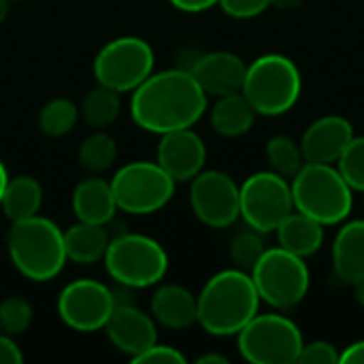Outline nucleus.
Here are the masks:
<instances>
[{
  "mask_svg": "<svg viewBox=\"0 0 364 364\" xmlns=\"http://www.w3.org/2000/svg\"><path fill=\"white\" fill-rule=\"evenodd\" d=\"M130 94L132 122L151 134L192 128L205 115L209 98L186 68L151 73Z\"/></svg>",
  "mask_w": 364,
  "mask_h": 364,
  "instance_id": "nucleus-1",
  "label": "nucleus"
},
{
  "mask_svg": "<svg viewBox=\"0 0 364 364\" xmlns=\"http://www.w3.org/2000/svg\"><path fill=\"white\" fill-rule=\"evenodd\" d=\"M260 303L252 275L237 267L226 269L209 277L196 296V324L211 337H237Z\"/></svg>",
  "mask_w": 364,
  "mask_h": 364,
  "instance_id": "nucleus-2",
  "label": "nucleus"
},
{
  "mask_svg": "<svg viewBox=\"0 0 364 364\" xmlns=\"http://www.w3.org/2000/svg\"><path fill=\"white\" fill-rule=\"evenodd\" d=\"M6 252L15 271L36 284L55 279L68 262L64 230L43 215L11 222L6 232Z\"/></svg>",
  "mask_w": 364,
  "mask_h": 364,
  "instance_id": "nucleus-3",
  "label": "nucleus"
},
{
  "mask_svg": "<svg viewBox=\"0 0 364 364\" xmlns=\"http://www.w3.org/2000/svg\"><path fill=\"white\" fill-rule=\"evenodd\" d=\"M294 209L314 218L324 228L343 224L354 207V190L335 164L305 162L290 179Z\"/></svg>",
  "mask_w": 364,
  "mask_h": 364,
  "instance_id": "nucleus-4",
  "label": "nucleus"
},
{
  "mask_svg": "<svg viewBox=\"0 0 364 364\" xmlns=\"http://www.w3.org/2000/svg\"><path fill=\"white\" fill-rule=\"evenodd\" d=\"M301 92V70L288 55L264 53L247 64L241 94L258 115L277 117L288 113L299 102Z\"/></svg>",
  "mask_w": 364,
  "mask_h": 364,
  "instance_id": "nucleus-5",
  "label": "nucleus"
},
{
  "mask_svg": "<svg viewBox=\"0 0 364 364\" xmlns=\"http://www.w3.org/2000/svg\"><path fill=\"white\" fill-rule=\"evenodd\" d=\"M102 262L109 277L126 290L154 288L168 273L166 250L147 235L126 230L111 237Z\"/></svg>",
  "mask_w": 364,
  "mask_h": 364,
  "instance_id": "nucleus-6",
  "label": "nucleus"
},
{
  "mask_svg": "<svg viewBox=\"0 0 364 364\" xmlns=\"http://www.w3.org/2000/svg\"><path fill=\"white\" fill-rule=\"evenodd\" d=\"M250 275L260 301L279 311L303 303L311 286V273L305 258L279 245L267 247Z\"/></svg>",
  "mask_w": 364,
  "mask_h": 364,
  "instance_id": "nucleus-7",
  "label": "nucleus"
},
{
  "mask_svg": "<svg viewBox=\"0 0 364 364\" xmlns=\"http://www.w3.org/2000/svg\"><path fill=\"white\" fill-rule=\"evenodd\" d=\"M177 181L154 160H134L117 168L111 190L117 211L128 215H151L164 209L175 196Z\"/></svg>",
  "mask_w": 364,
  "mask_h": 364,
  "instance_id": "nucleus-8",
  "label": "nucleus"
},
{
  "mask_svg": "<svg viewBox=\"0 0 364 364\" xmlns=\"http://www.w3.org/2000/svg\"><path fill=\"white\" fill-rule=\"evenodd\" d=\"M303 346L301 328L282 314H256L237 335L239 354L252 364L299 363Z\"/></svg>",
  "mask_w": 364,
  "mask_h": 364,
  "instance_id": "nucleus-9",
  "label": "nucleus"
},
{
  "mask_svg": "<svg viewBox=\"0 0 364 364\" xmlns=\"http://www.w3.org/2000/svg\"><path fill=\"white\" fill-rule=\"evenodd\" d=\"M156 66L154 47L139 36H117L100 47L92 70L98 85L119 94L136 90Z\"/></svg>",
  "mask_w": 364,
  "mask_h": 364,
  "instance_id": "nucleus-10",
  "label": "nucleus"
},
{
  "mask_svg": "<svg viewBox=\"0 0 364 364\" xmlns=\"http://www.w3.org/2000/svg\"><path fill=\"white\" fill-rule=\"evenodd\" d=\"M239 211L247 228H254L260 235L275 232V228L294 211L290 179L275 171L250 175L239 186Z\"/></svg>",
  "mask_w": 364,
  "mask_h": 364,
  "instance_id": "nucleus-11",
  "label": "nucleus"
},
{
  "mask_svg": "<svg viewBox=\"0 0 364 364\" xmlns=\"http://www.w3.org/2000/svg\"><path fill=\"white\" fill-rule=\"evenodd\" d=\"M115 307L113 290L90 277L66 284L58 296V316L75 333L105 331Z\"/></svg>",
  "mask_w": 364,
  "mask_h": 364,
  "instance_id": "nucleus-12",
  "label": "nucleus"
},
{
  "mask_svg": "<svg viewBox=\"0 0 364 364\" xmlns=\"http://www.w3.org/2000/svg\"><path fill=\"white\" fill-rule=\"evenodd\" d=\"M190 207L209 228H228L239 218V186L222 171H200L190 181Z\"/></svg>",
  "mask_w": 364,
  "mask_h": 364,
  "instance_id": "nucleus-13",
  "label": "nucleus"
},
{
  "mask_svg": "<svg viewBox=\"0 0 364 364\" xmlns=\"http://www.w3.org/2000/svg\"><path fill=\"white\" fill-rule=\"evenodd\" d=\"M113 294H115V307L105 326V333L113 343V348L130 356L132 360L158 341V324L151 318V314L139 309L130 299H119L115 290Z\"/></svg>",
  "mask_w": 364,
  "mask_h": 364,
  "instance_id": "nucleus-14",
  "label": "nucleus"
},
{
  "mask_svg": "<svg viewBox=\"0 0 364 364\" xmlns=\"http://www.w3.org/2000/svg\"><path fill=\"white\" fill-rule=\"evenodd\" d=\"M156 162L177 181H192L207 162V147L192 128L160 134Z\"/></svg>",
  "mask_w": 364,
  "mask_h": 364,
  "instance_id": "nucleus-15",
  "label": "nucleus"
},
{
  "mask_svg": "<svg viewBox=\"0 0 364 364\" xmlns=\"http://www.w3.org/2000/svg\"><path fill=\"white\" fill-rule=\"evenodd\" d=\"M354 139L352 122L341 115H324L307 126L301 136L305 162L337 164L350 141Z\"/></svg>",
  "mask_w": 364,
  "mask_h": 364,
  "instance_id": "nucleus-16",
  "label": "nucleus"
},
{
  "mask_svg": "<svg viewBox=\"0 0 364 364\" xmlns=\"http://www.w3.org/2000/svg\"><path fill=\"white\" fill-rule=\"evenodd\" d=\"M190 73L207 96L220 98L241 92L247 64L232 51H211L200 55L192 64Z\"/></svg>",
  "mask_w": 364,
  "mask_h": 364,
  "instance_id": "nucleus-17",
  "label": "nucleus"
},
{
  "mask_svg": "<svg viewBox=\"0 0 364 364\" xmlns=\"http://www.w3.org/2000/svg\"><path fill=\"white\" fill-rule=\"evenodd\" d=\"M149 314L156 324L171 331H186L198 322L196 296L179 284H158L151 301Z\"/></svg>",
  "mask_w": 364,
  "mask_h": 364,
  "instance_id": "nucleus-18",
  "label": "nucleus"
},
{
  "mask_svg": "<svg viewBox=\"0 0 364 364\" xmlns=\"http://www.w3.org/2000/svg\"><path fill=\"white\" fill-rule=\"evenodd\" d=\"M333 271L348 286L364 279V220L343 222L337 230L333 241Z\"/></svg>",
  "mask_w": 364,
  "mask_h": 364,
  "instance_id": "nucleus-19",
  "label": "nucleus"
},
{
  "mask_svg": "<svg viewBox=\"0 0 364 364\" xmlns=\"http://www.w3.org/2000/svg\"><path fill=\"white\" fill-rule=\"evenodd\" d=\"M75 218L90 224H109L117 213V203L111 190V181L102 177H85L73 190L70 198Z\"/></svg>",
  "mask_w": 364,
  "mask_h": 364,
  "instance_id": "nucleus-20",
  "label": "nucleus"
},
{
  "mask_svg": "<svg viewBox=\"0 0 364 364\" xmlns=\"http://www.w3.org/2000/svg\"><path fill=\"white\" fill-rule=\"evenodd\" d=\"M275 235L279 247L301 258L314 256L324 245V226L296 209L275 228Z\"/></svg>",
  "mask_w": 364,
  "mask_h": 364,
  "instance_id": "nucleus-21",
  "label": "nucleus"
},
{
  "mask_svg": "<svg viewBox=\"0 0 364 364\" xmlns=\"http://www.w3.org/2000/svg\"><path fill=\"white\" fill-rule=\"evenodd\" d=\"M109 232L102 224L79 222L64 230L66 258L75 264H96L105 258L109 247Z\"/></svg>",
  "mask_w": 364,
  "mask_h": 364,
  "instance_id": "nucleus-22",
  "label": "nucleus"
},
{
  "mask_svg": "<svg viewBox=\"0 0 364 364\" xmlns=\"http://www.w3.org/2000/svg\"><path fill=\"white\" fill-rule=\"evenodd\" d=\"M256 115L258 113L247 102V98L241 92H235V94H226L218 98V102L213 105L209 113V122H211V128L220 136L237 139L252 130Z\"/></svg>",
  "mask_w": 364,
  "mask_h": 364,
  "instance_id": "nucleus-23",
  "label": "nucleus"
},
{
  "mask_svg": "<svg viewBox=\"0 0 364 364\" xmlns=\"http://www.w3.org/2000/svg\"><path fill=\"white\" fill-rule=\"evenodd\" d=\"M41 207H43V188L34 177L30 175L9 177L2 200H0V211L11 222L34 218L38 215Z\"/></svg>",
  "mask_w": 364,
  "mask_h": 364,
  "instance_id": "nucleus-24",
  "label": "nucleus"
},
{
  "mask_svg": "<svg viewBox=\"0 0 364 364\" xmlns=\"http://www.w3.org/2000/svg\"><path fill=\"white\" fill-rule=\"evenodd\" d=\"M122 94L115 90H109L105 85H98L90 90L81 105H79V119L85 122L92 130H107L122 111Z\"/></svg>",
  "mask_w": 364,
  "mask_h": 364,
  "instance_id": "nucleus-25",
  "label": "nucleus"
},
{
  "mask_svg": "<svg viewBox=\"0 0 364 364\" xmlns=\"http://www.w3.org/2000/svg\"><path fill=\"white\" fill-rule=\"evenodd\" d=\"M77 160H79V166L83 171H87L92 175H100V173L109 171L115 164V160H117V143L105 130H94L79 145Z\"/></svg>",
  "mask_w": 364,
  "mask_h": 364,
  "instance_id": "nucleus-26",
  "label": "nucleus"
},
{
  "mask_svg": "<svg viewBox=\"0 0 364 364\" xmlns=\"http://www.w3.org/2000/svg\"><path fill=\"white\" fill-rule=\"evenodd\" d=\"M79 122V107L68 98H51L38 111V128L51 139L66 136Z\"/></svg>",
  "mask_w": 364,
  "mask_h": 364,
  "instance_id": "nucleus-27",
  "label": "nucleus"
},
{
  "mask_svg": "<svg viewBox=\"0 0 364 364\" xmlns=\"http://www.w3.org/2000/svg\"><path fill=\"white\" fill-rule=\"evenodd\" d=\"M267 158H269L271 171H275L277 175H282L286 179H292L305 164L301 143H296L294 139H290L286 134H275L269 139Z\"/></svg>",
  "mask_w": 364,
  "mask_h": 364,
  "instance_id": "nucleus-28",
  "label": "nucleus"
},
{
  "mask_svg": "<svg viewBox=\"0 0 364 364\" xmlns=\"http://www.w3.org/2000/svg\"><path fill=\"white\" fill-rule=\"evenodd\" d=\"M32 305L21 296H9L0 301V333L19 337L32 324Z\"/></svg>",
  "mask_w": 364,
  "mask_h": 364,
  "instance_id": "nucleus-29",
  "label": "nucleus"
},
{
  "mask_svg": "<svg viewBox=\"0 0 364 364\" xmlns=\"http://www.w3.org/2000/svg\"><path fill=\"white\" fill-rule=\"evenodd\" d=\"M335 166L354 192L364 194V134H354V139L350 141V145L346 147Z\"/></svg>",
  "mask_w": 364,
  "mask_h": 364,
  "instance_id": "nucleus-30",
  "label": "nucleus"
},
{
  "mask_svg": "<svg viewBox=\"0 0 364 364\" xmlns=\"http://www.w3.org/2000/svg\"><path fill=\"white\" fill-rule=\"evenodd\" d=\"M264 243H262V237L258 230L250 228L245 232H239L232 243H230V260L235 262L237 269H243V271H252L254 264L258 262V258L264 254Z\"/></svg>",
  "mask_w": 364,
  "mask_h": 364,
  "instance_id": "nucleus-31",
  "label": "nucleus"
},
{
  "mask_svg": "<svg viewBox=\"0 0 364 364\" xmlns=\"http://www.w3.org/2000/svg\"><path fill=\"white\" fill-rule=\"evenodd\" d=\"M134 364H186L188 358L173 346H162V343H154L151 348H147L145 352H141L136 358H132Z\"/></svg>",
  "mask_w": 364,
  "mask_h": 364,
  "instance_id": "nucleus-32",
  "label": "nucleus"
},
{
  "mask_svg": "<svg viewBox=\"0 0 364 364\" xmlns=\"http://www.w3.org/2000/svg\"><path fill=\"white\" fill-rule=\"evenodd\" d=\"M273 0H220L218 6L235 19H252L264 13Z\"/></svg>",
  "mask_w": 364,
  "mask_h": 364,
  "instance_id": "nucleus-33",
  "label": "nucleus"
},
{
  "mask_svg": "<svg viewBox=\"0 0 364 364\" xmlns=\"http://www.w3.org/2000/svg\"><path fill=\"white\" fill-rule=\"evenodd\" d=\"M341 358V352L328 341H311L303 346V352L299 356V363L305 364H337Z\"/></svg>",
  "mask_w": 364,
  "mask_h": 364,
  "instance_id": "nucleus-34",
  "label": "nucleus"
},
{
  "mask_svg": "<svg viewBox=\"0 0 364 364\" xmlns=\"http://www.w3.org/2000/svg\"><path fill=\"white\" fill-rule=\"evenodd\" d=\"M23 354L21 348L17 346L15 337L0 333V364H21Z\"/></svg>",
  "mask_w": 364,
  "mask_h": 364,
  "instance_id": "nucleus-35",
  "label": "nucleus"
},
{
  "mask_svg": "<svg viewBox=\"0 0 364 364\" xmlns=\"http://www.w3.org/2000/svg\"><path fill=\"white\" fill-rule=\"evenodd\" d=\"M168 2L181 13H203L215 6L220 0H168Z\"/></svg>",
  "mask_w": 364,
  "mask_h": 364,
  "instance_id": "nucleus-36",
  "label": "nucleus"
},
{
  "mask_svg": "<svg viewBox=\"0 0 364 364\" xmlns=\"http://www.w3.org/2000/svg\"><path fill=\"white\" fill-rule=\"evenodd\" d=\"M341 364H364V339L363 341H354L348 348H343L341 352Z\"/></svg>",
  "mask_w": 364,
  "mask_h": 364,
  "instance_id": "nucleus-37",
  "label": "nucleus"
},
{
  "mask_svg": "<svg viewBox=\"0 0 364 364\" xmlns=\"http://www.w3.org/2000/svg\"><path fill=\"white\" fill-rule=\"evenodd\" d=\"M198 364H228V358L226 356H222V354H205V356H200Z\"/></svg>",
  "mask_w": 364,
  "mask_h": 364,
  "instance_id": "nucleus-38",
  "label": "nucleus"
},
{
  "mask_svg": "<svg viewBox=\"0 0 364 364\" xmlns=\"http://www.w3.org/2000/svg\"><path fill=\"white\" fill-rule=\"evenodd\" d=\"M301 4V0H273L271 6H277V9H296Z\"/></svg>",
  "mask_w": 364,
  "mask_h": 364,
  "instance_id": "nucleus-39",
  "label": "nucleus"
},
{
  "mask_svg": "<svg viewBox=\"0 0 364 364\" xmlns=\"http://www.w3.org/2000/svg\"><path fill=\"white\" fill-rule=\"evenodd\" d=\"M6 181H9V171L4 166V162L0 160V200H2V194H4V188H6Z\"/></svg>",
  "mask_w": 364,
  "mask_h": 364,
  "instance_id": "nucleus-40",
  "label": "nucleus"
},
{
  "mask_svg": "<svg viewBox=\"0 0 364 364\" xmlns=\"http://www.w3.org/2000/svg\"><path fill=\"white\" fill-rule=\"evenodd\" d=\"M354 294H356L358 305L364 309V279L360 282V284H356V286H354Z\"/></svg>",
  "mask_w": 364,
  "mask_h": 364,
  "instance_id": "nucleus-41",
  "label": "nucleus"
},
{
  "mask_svg": "<svg viewBox=\"0 0 364 364\" xmlns=\"http://www.w3.org/2000/svg\"><path fill=\"white\" fill-rule=\"evenodd\" d=\"M9 4H11V0H0V26L4 23V19L9 15Z\"/></svg>",
  "mask_w": 364,
  "mask_h": 364,
  "instance_id": "nucleus-42",
  "label": "nucleus"
}]
</instances>
